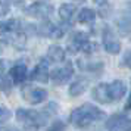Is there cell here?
<instances>
[{
    "instance_id": "24",
    "label": "cell",
    "mask_w": 131,
    "mask_h": 131,
    "mask_svg": "<svg viewBox=\"0 0 131 131\" xmlns=\"http://www.w3.org/2000/svg\"><path fill=\"white\" fill-rule=\"evenodd\" d=\"M3 115H9V111L3 109V107H0V119L3 118Z\"/></svg>"
},
{
    "instance_id": "13",
    "label": "cell",
    "mask_w": 131,
    "mask_h": 131,
    "mask_svg": "<svg viewBox=\"0 0 131 131\" xmlns=\"http://www.w3.org/2000/svg\"><path fill=\"white\" fill-rule=\"evenodd\" d=\"M21 30V21L19 19H7L0 21V34H15Z\"/></svg>"
},
{
    "instance_id": "7",
    "label": "cell",
    "mask_w": 131,
    "mask_h": 131,
    "mask_svg": "<svg viewBox=\"0 0 131 131\" xmlns=\"http://www.w3.org/2000/svg\"><path fill=\"white\" fill-rule=\"evenodd\" d=\"M107 131H130V119L122 113L112 115L106 121Z\"/></svg>"
},
{
    "instance_id": "10",
    "label": "cell",
    "mask_w": 131,
    "mask_h": 131,
    "mask_svg": "<svg viewBox=\"0 0 131 131\" xmlns=\"http://www.w3.org/2000/svg\"><path fill=\"white\" fill-rule=\"evenodd\" d=\"M49 75H50V71H49V62L46 59H41L37 66L32 71V75L31 78L34 81H38V83H49Z\"/></svg>"
},
{
    "instance_id": "23",
    "label": "cell",
    "mask_w": 131,
    "mask_h": 131,
    "mask_svg": "<svg viewBox=\"0 0 131 131\" xmlns=\"http://www.w3.org/2000/svg\"><path fill=\"white\" fill-rule=\"evenodd\" d=\"M128 60H130V52H125V56H124V65L128 66Z\"/></svg>"
},
{
    "instance_id": "16",
    "label": "cell",
    "mask_w": 131,
    "mask_h": 131,
    "mask_svg": "<svg viewBox=\"0 0 131 131\" xmlns=\"http://www.w3.org/2000/svg\"><path fill=\"white\" fill-rule=\"evenodd\" d=\"M93 99L97 100L99 103H111L109 100V96H107V90H106V84H97L94 89H93Z\"/></svg>"
},
{
    "instance_id": "14",
    "label": "cell",
    "mask_w": 131,
    "mask_h": 131,
    "mask_svg": "<svg viewBox=\"0 0 131 131\" xmlns=\"http://www.w3.org/2000/svg\"><path fill=\"white\" fill-rule=\"evenodd\" d=\"M87 87H89V80L83 78V77H78V78H75V81L69 87V94L72 97H77V96L83 94L84 91L87 90Z\"/></svg>"
},
{
    "instance_id": "4",
    "label": "cell",
    "mask_w": 131,
    "mask_h": 131,
    "mask_svg": "<svg viewBox=\"0 0 131 131\" xmlns=\"http://www.w3.org/2000/svg\"><path fill=\"white\" fill-rule=\"evenodd\" d=\"M25 13L36 19H44L46 21L49 16H52L53 6L50 3H46V2H36L25 9Z\"/></svg>"
},
{
    "instance_id": "20",
    "label": "cell",
    "mask_w": 131,
    "mask_h": 131,
    "mask_svg": "<svg viewBox=\"0 0 131 131\" xmlns=\"http://www.w3.org/2000/svg\"><path fill=\"white\" fill-rule=\"evenodd\" d=\"M10 89H12V81L6 75L0 74V91H9Z\"/></svg>"
},
{
    "instance_id": "17",
    "label": "cell",
    "mask_w": 131,
    "mask_h": 131,
    "mask_svg": "<svg viewBox=\"0 0 131 131\" xmlns=\"http://www.w3.org/2000/svg\"><path fill=\"white\" fill-rule=\"evenodd\" d=\"M75 10H77V7H75V5H72V3H65V5H62V6L59 7L60 19L65 21V22H69V21L74 18Z\"/></svg>"
},
{
    "instance_id": "6",
    "label": "cell",
    "mask_w": 131,
    "mask_h": 131,
    "mask_svg": "<svg viewBox=\"0 0 131 131\" xmlns=\"http://www.w3.org/2000/svg\"><path fill=\"white\" fill-rule=\"evenodd\" d=\"M22 97L31 105H40L47 99V91L40 87L28 85V87L22 89Z\"/></svg>"
},
{
    "instance_id": "18",
    "label": "cell",
    "mask_w": 131,
    "mask_h": 131,
    "mask_svg": "<svg viewBox=\"0 0 131 131\" xmlns=\"http://www.w3.org/2000/svg\"><path fill=\"white\" fill-rule=\"evenodd\" d=\"M96 19V12L90 7H84L78 13V22L80 24H91Z\"/></svg>"
},
{
    "instance_id": "25",
    "label": "cell",
    "mask_w": 131,
    "mask_h": 131,
    "mask_svg": "<svg viewBox=\"0 0 131 131\" xmlns=\"http://www.w3.org/2000/svg\"><path fill=\"white\" fill-rule=\"evenodd\" d=\"M3 46H5V44H3V41H2V40H0V49L3 47Z\"/></svg>"
},
{
    "instance_id": "9",
    "label": "cell",
    "mask_w": 131,
    "mask_h": 131,
    "mask_svg": "<svg viewBox=\"0 0 131 131\" xmlns=\"http://www.w3.org/2000/svg\"><path fill=\"white\" fill-rule=\"evenodd\" d=\"M72 74H74V68H72V63H66L65 66L62 68H56L50 72L49 78H52V81L54 84H65L68 80H71Z\"/></svg>"
},
{
    "instance_id": "15",
    "label": "cell",
    "mask_w": 131,
    "mask_h": 131,
    "mask_svg": "<svg viewBox=\"0 0 131 131\" xmlns=\"http://www.w3.org/2000/svg\"><path fill=\"white\" fill-rule=\"evenodd\" d=\"M65 50L60 47V46H50L47 50V58L46 60L47 62H52V63H58V62H63L65 60Z\"/></svg>"
},
{
    "instance_id": "19",
    "label": "cell",
    "mask_w": 131,
    "mask_h": 131,
    "mask_svg": "<svg viewBox=\"0 0 131 131\" xmlns=\"http://www.w3.org/2000/svg\"><path fill=\"white\" fill-rule=\"evenodd\" d=\"M78 66L83 71H89V72H100L103 69V63L102 62H89V60H78Z\"/></svg>"
},
{
    "instance_id": "11",
    "label": "cell",
    "mask_w": 131,
    "mask_h": 131,
    "mask_svg": "<svg viewBox=\"0 0 131 131\" xmlns=\"http://www.w3.org/2000/svg\"><path fill=\"white\" fill-rule=\"evenodd\" d=\"M37 32L43 37H53V38H59V37L63 36V30L59 28V27H56L52 22H49V21L41 22L40 27H38V30H37Z\"/></svg>"
},
{
    "instance_id": "8",
    "label": "cell",
    "mask_w": 131,
    "mask_h": 131,
    "mask_svg": "<svg viewBox=\"0 0 131 131\" xmlns=\"http://www.w3.org/2000/svg\"><path fill=\"white\" fill-rule=\"evenodd\" d=\"M106 90H107V96H109V100L111 102H118L127 93V85L124 81L121 80H115L111 84H106Z\"/></svg>"
},
{
    "instance_id": "22",
    "label": "cell",
    "mask_w": 131,
    "mask_h": 131,
    "mask_svg": "<svg viewBox=\"0 0 131 131\" xmlns=\"http://www.w3.org/2000/svg\"><path fill=\"white\" fill-rule=\"evenodd\" d=\"M7 10H9L7 5L3 2V0H0V16H5V15L7 13Z\"/></svg>"
},
{
    "instance_id": "2",
    "label": "cell",
    "mask_w": 131,
    "mask_h": 131,
    "mask_svg": "<svg viewBox=\"0 0 131 131\" xmlns=\"http://www.w3.org/2000/svg\"><path fill=\"white\" fill-rule=\"evenodd\" d=\"M50 106L44 111H27V109H18L16 111V119L18 122L25 128H38L47 122L49 116H50Z\"/></svg>"
},
{
    "instance_id": "5",
    "label": "cell",
    "mask_w": 131,
    "mask_h": 131,
    "mask_svg": "<svg viewBox=\"0 0 131 131\" xmlns=\"http://www.w3.org/2000/svg\"><path fill=\"white\" fill-rule=\"evenodd\" d=\"M102 43H103V47L107 53L111 54H116L121 52V43H119L116 34L112 31V28L105 27L103 32H102Z\"/></svg>"
},
{
    "instance_id": "12",
    "label": "cell",
    "mask_w": 131,
    "mask_h": 131,
    "mask_svg": "<svg viewBox=\"0 0 131 131\" xmlns=\"http://www.w3.org/2000/svg\"><path fill=\"white\" fill-rule=\"evenodd\" d=\"M28 68L25 63H16L10 68V81L12 84H21L27 80Z\"/></svg>"
},
{
    "instance_id": "3",
    "label": "cell",
    "mask_w": 131,
    "mask_h": 131,
    "mask_svg": "<svg viewBox=\"0 0 131 131\" xmlns=\"http://www.w3.org/2000/svg\"><path fill=\"white\" fill-rule=\"evenodd\" d=\"M68 50L72 54L78 53V52H83V53L89 54L96 50V44L90 41L85 32L77 31V32H72L69 40H68Z\"/></svg>"
},
{
    "instance_id": "21",
    "label": "cell",
    "mask_w": 131,
    "mask_h": 131,
    "mask_svg": "<svg viewBox=\"0 0 131 131\" xmlns=\"http://www.w3.org/2000/svg\"><path fill=\"white\" fill-rule=\"evenodd\" d=\"M118 27H119V32L122 34V36H128V32H130V22H128V18H124V19H121L119 21V24H118Z\"/></svg>"
},
{
    "instance_id": "1",
    "label": "cell",
    "mask_w": 131,
    "mask_h": 131,
    "mask_svg": "<svg viewBox=\"0 0 131 131\" xmlns=\"http://www.w3.org/2000/svg\"><path fill=\"white\" fill-rule=\"evenodd\" d=\"M103 116H105V112L100 111L97 106L91 103H84L83 106L77 107L71 112V122L74 127L84 130L91 124L103 119Z\"/></svg>"
}]
</instances>
